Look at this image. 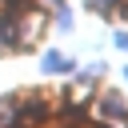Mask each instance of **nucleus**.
<instances>
[{"instance_id":"4","label":"nucleus","mask_w":128,"mask_h":128,"mask_svg":"<svg viewBox=\"0 0 128 128\" xmlns=\"http://www.w3.org/2000/svg\"><path fill=\"white\" fill-rule=\"evenodd\" d=\"M48 4H56V0H48Z\"/></svg>"},{"instance_id":"2","label":"nucleus","mask_w":128,"mask_h":128,"mask_svg":"<svg viewBox=\"0 0 128 128\" xmlns=\"http://www.w3.org/2000/svg\"><path fill=\"white\" fill-rule=\"evenodd\" d=\"M64 68H68V64H64L56 52H48V56H44V72H64Z\"/></svg>"},{"instance_id":"3","label":"nucleus","mask_w":128,"mask_h":128,"mask_svg":"<svg viewBox=\"0 0 128 128\" xmlns=\"http://www.w3.org/2000/svg\"><path fill=\"white\" fill-rule=\"evenodd\" d=\"M112 4H116V0H88L92 12H112Z\"/></svg>"},{"instance_id":"1","label":"nucleus","mask_w":128,"mask_h":128,"mask_svg":"<svg viewBox=\"0 0 128 128\" xmlns=\"http://www.w3.org/2000/svg\"><path fill=\"white\" fill-rule=\"evenodd\" d=\"M104 108H108V116H112V120H128V112H124V104H120L116 96H104Z\"/></svg>"},{"instance_id":"5","label":"nucleus","mask_w":128,"mask_h":128,"mask_svg":"<svg viewBox=\"0 0 128 128\" xmlns=\"http://www.w3.org/2000/svg\"><path fill=\"white\" fill-rule=\"evenodd\" d=\"M124 76H128V72H124Z\"/></svg>"}]
</instances>
